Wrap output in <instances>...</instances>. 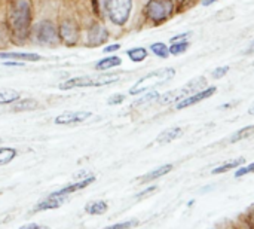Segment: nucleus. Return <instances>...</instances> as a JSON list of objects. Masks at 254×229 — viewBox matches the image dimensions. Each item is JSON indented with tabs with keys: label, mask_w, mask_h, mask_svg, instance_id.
<instances>
[{
	"label": "nucleus",
	"mask_w": 254,
	"mask_h": 229,
	"mask_svg": "<svg viewBox=\"0 0 254 229\" xmlns=\"http://www.w3.org/2000/svg\"><path fill=\"white\" fill-rule=\"evenodd\" d=\"M137 225H138V221H128V222L116 224V225H112V227H107L104 229H131L132 227H137Z\"/></svg>",
	"instance_id": "nucleus-29"
},
{
	"label": "nucleus",
	"mask_w": 254,
	"mask_h": 229,
	"mask_svg": "<svg viewBox=\"0 0 254 229\" xmlns=\"http://www.w3.org/2000/svg\"><path fill=\"white\" fill-rule=\"evenodd\" d=\"M249 113H250V115H253V116H254V103L252 104V106H250V109H249Z\"/></svg>",
	"instance_id": "nucleus-41"
},
{
	"label": "nucleus",
	"mask_w": 254,
	"mask_h": 229,
	"mask_svg": "<svg viewBox=\"0 0 254 229\" xmlns=\"http://www.w3.org/2000/svg\"><path fill=\"white\" fill-rule=\"evenodd\" d=\"M229 72V66H223V67H217L216 70H213L211 77L213 79H222L226 73Z\"/></svg>",
	"instance_id": "nucleus-31"
},
{
	"label": "nucleus",
	"mask_w": 254,
	"mask_h": 229,
	"mask_svg": "<svg viewBox=\"0 0 254 229\" xmlns=\"http://www.w3.org/2000/svg\"><path fill=\"white\" fill-rule=\"evenodd\" d=\"M91 112H64L61 115H58L54 122L57 125H76V124H80V122H85L88 118H91Z\"/></svg>",
	"instance_id": "nucleus-11"
},
{
	"label": "nucleus",
	"mask_w": 254,
	"mask_h": 229,
	"mask_svg": "<svg viewBox=\"0 0 254 229\" xmlns=\"http://www.w3.org/2000/svg\"><path fill=\"white\" fill-rule=\"evenodd\" d=\"M216 91H217L216 86H208V88H205V89H201V91H198V92H195V94H192V95H189V97L180 100V101L176 104V109L180 110V109L190 107V106H193V104H196V103H199V101H202V100L210 98L211 95H214Z\"/></svg>",
	"instance_id": "nucleus-10"
},
{
	"label": "nucleus",
	"mask_w": 254,
	"mask_h": 229,
	"mask_svg": "<svg viewBox=\"0 0 254 229\" xmlns=\"http://www.w3.org/2000/svg\"><path fill=\"white\" fill-rule=\"evenodd\" d=\"M208 85L207 79L204 76H199V77H193L192 80H189L186 85H183L182 88L179 89H173V91H167L165 94H159L158 97V103L165 106V104H171V103H179L180 100L204 89L205 86Z\"/></svg>",
	"instance_id": "nucleus-7"
},
{
	"label": "nucleus",
	"mask_w": 254,
	"mask_h": 229,
	"mask_svg": "<svg viewBox=\"0 0 254 229\" xmlns=\"http://www.w3.org/2000/svg\"><path fill=\"white\" fill-rule=\"evenodd\" d=\"M85 43L88 48H98L109 42L110 33L100 19H92L85 30Z\"/></svg>",
	"instance_id": "nucleus-9"
},
{
	"label": "nucleus",
	"mask_w": 254,
	"mask_h": 229,
	"mask_svg": "<svg viewBox=\"0 0 254 229\" xmlns=\"http://www.w3.org/2000/svg\"><path fill=\"white\" fill-rule=\"evenodd\" d=\"M0 60H16V61H42L43 57L33 52H4L0 51Z\"/></svg>",
	"instance_id": "nucleus-13"
},
{
	"label": "nucleus",
	"mask_w": 254,
	"mask_h": 229,
	"mask_svg": "<svg viewBox=\"0 0 254 229\" xmlns=\"http://www.w3.org/2000/svg\"><path fill=\"white\" fill-rule=\"evenodd\" d=\"M190 34H192L190 31H188V33H182V34H177V36L171 37L170 43H171V42H179V40H188V37H189Z\"/></svg>",
	"instance_id": "nucleus-34"
},
{
	"label": "nucleus",
	"mask_w": 254,
	"mask_h": 229,
	"mask_svg": "<svg viewBox=\"0 0 254 229\" xmlns=\"http://www.w3.org/2000/svg\"><path fill=\"white\" fill-rule=\"evenodd\" d=\"M132 0H106L104 1V15L106 18L118 27H124L131 16Z\"/></svg>",
	"instance_id": "nucleus-8"
},
{
	"label": "nucleus",
	"mask_w": 254,
	"mask_h": 229,
	"mask_svg": "<svg viewBox=\"0 0 254 229\" xmlns=\"http://www.w3.org/2000/svg\"><path fill=\"white\" fill-rule=\"evenodd\" d=\"M244 54H246V55L254 54V40H253V42H250V43H249V46H247V48L244 49Z\"/></svg>",
	"instance_id": "nucleus-38"
},
{
	"label": "nucleus",
	"mask_w": 254,
	"mask_h": 229,
	"mask_svg": "<svg viewBox=\"0 0 254 229\" xmlns=\"http://www.w3.org/2000/svg\"><path fill=\"white\" fill-rule=\"evenodd\" d=\"M150 51H152L156 57H159V58H168V55H170L168 46H167L165 43H162V42H155V43H152V45H150Z\"/></svg>",
	"instance_id": "nucleus-27"
},
{
	"label": "nucleus",
	"mask_w": 254,
	"mask_h": 229,
	"mask_svg": "<svg viewBox=\"0 0 254 229\" xmlns=\"http://www.w3.org/2000/svg\"><path fill=\"white\" fill-rule=\"evenodd\" d=\"M36 229H45V228H36Z\"/></svg>",
	"instance_id": "nucleus-42"
},
{
	"label": "nucleus",
	"mask_w": 254,
	"mask_h": 229,
	"mask_svg": "<svg viewBox=\"0 0 254 229\" xmlns=\"http://www.w3.org/2000/svg\"><path fill=\"white\" fill-rule=\"evenodd\" d=\"M176 13V3L173 0H147L143 7V16L152 25L167 22Z\"/></svg>",
	"instance_id": "nucleus-5"
},
{
	"label": "nucleus",
	"mask_w": 254,
	"mask_h": 229,
	"mask_svg": "<svg viewBox=\"0 0 254 229\" xmlns=\"http://www.w3.org/2000/svg\"><path fill=\"white\" fill-rule=\"evenodd\" d=\"M158 97H159V92L158 91H147V92H143V95L134 103V106L135 107H141V106H144V104H147V103H152V101H155V100H158Z\"/></svg>",
	"instance_id": "nucleus-26"
},
{
	"label": "nucleus",
	"mask_w": 254,
	"mask_h": 229,
	"mask_svg": "<svg viewBox=\"0 0 254 229\" xmlns=\"http://www.w3.org/2000/svg\"><path fill=\"white\" fill-rule=\"evenodd\" d=\"M3 66H6V67H25V64L22 61H16V60H4Z\"/></svg>",
	"instance_id": "nucleus-33"
},
{
	"label": "nucleus",
	"mask_w": 254,
	"mask_h": 229,
	"mask_svg": "<svg viewBox=\"0 0 254 229\" xmlns=\"http://www.w3.org/2000/svg\"><path fill=\"white\" fill-rule=\"evenodd\" d=\"M127 55H128V58L131 60V61H134V63H141V61H144L146 58H147V49L146 48H131V49H128L127 51Z\"/></svg>",
	"instance_id": "nucleus-22"
},
{
	"label": "nucleus",
	"mask_w": 254,
	"mask_h": 229,
	"mask_svg": "<svg viewBox=\"0 0 254 229\" xmlns=\"http://www.w3.org/2000/svg\"><path fill=\"white\" fill-rule=\"evenodd\" d=\"M39 107V101L34 98H19L18 101L12 103L10 106V112L13 113H19V112H30V110H36Z\"/></svg>",
	"instance_id": "nucleus-15"
},
{
	"label": "nucleus",
	"mask_w": 254,
	"mask_h": 229,
	"mask_svg": "<svg viewBox=\"0 0 254 229\" xmlns=\"http://www.w3.org/2000/svg\"><path fill=\"white\" fill-rule=\"evenodd\" d=\"M92 182H95V177H94V176H89V177H85V179H82V180H79V182H76V183H70V185H67V186H64V188H61V189L52 192L51 195L67 197V195H70V194H73V192H77V191L85 189V188L89 186Z\"/></svg>",
	"instance_id": "nucleus-12"
},
{
	"label": "nucleus",
	"mask_w": 254,
	"mask_h": 229,
	"mask_svg": "<svg viewBox=\"0 0 254 229\" xmlns=\"http://www.w3.org/2000/svg\"><path fill=\"white\" fill-rule=\"evenodd\" d=\"M153 191H156V186H150V188H147L146 191H143L141 194H138V195H137V198H143V197H146L147 194H152Z\"/></svg>",
	"instance_id": "nucleus-37"
},
{
	"label": "nucleus",
	"mask_w": 254,
	"mask_h": 229,
	"mask_svg": "<svg viewBox=\"0 0 254 229\" xmlns=\"http://www.w3.org/2000/svg\"><path fill=\"white\" fill-rule=\"evenodd\" d=\"M107 209H109L107 203H104V201H101V200H98V201H91V203H88V204L85 206V212H86L88 215H92V216L104 215V213L107 212Z\"/></svg>",
	"instance_id": "nucleus-19"
},
{
	"label": "nucleus",
	"mask_w": 254,
	"mask_h": 229,
	"mask_svg": "<svg viewBox=\"0 0 254 229\" xmlns=\"http://www.w3.org/2000/svg\"><path fill=\"white\" fill-rule=\"evenodd\" d=\"M121 64H122V60L118 55H109V57H104L95 63V70L97 72H107L110 69L119 67Z\"/></svg>",
	"instance_id": "nucleus-17"
},
{
	"label": "nucleus",
	"mask_w": 254,
	"mask_h": 229,
	"mask_svg": "<svg viewBox=\"0 0 254 229\" xmlns=\"http://www.w3.org/2000/svg\"><path fill=\"white\" fill-rule=\"evenodd\" d=\"M182 134H183V128H182V127H171V128H167L165 131H162V133L156 137V143H158V145L171 143L173 140L179 139Z\"/></svg>",
	"instance_id": "nucleus-16"
},
{
	"label": "nucleus",
	"mask_w": 254,
	"mask_h": 229,
	"mask_svg": "<svg viewBox=\"0 0 254 229\" xmlns=\"http://www.w3.org/2000/svg\"><path fill=\"white\" fill-rule=\"evenodd\" d=\"M58 24V34L61 45L64 46H76L82 39V24L79 16L71 9H63L57 18Z\"/></svg>",
	"instance_id": "nucleus-3"
},
{
	"label": "nucleus",
	"mask_w": 254,
	"mask_h": 229,
	"mask_svg": "<svg viewBox=\"0 0 254 229\" xmlns=\"http://www.w3.org/2000/svg\"><path fill=\"white\" fill-rule=\"evenodd\" d=\"M21 92L16 89H0V106L12 104L21 98Z\"/></svg>",
	"instance_id": "nucleus-20"
},
{
	"label": "nucleus",
	"mask_w": 254,
	"mask_h": 229,
	"mask_svg": "<svg viewBox=\"0 0 254 229\" xmlns=\"http://www.w3.org/2000/svg\"><path fill=\"white\" fill-rule=\"evenodd\" d=\"M171 170H173V164H165V165H161V167H158V168H155V170L149 171V173H147V174H144L143 177H140V182H141V183H149V182H153V180H156V179H159V177H162V176L168 174Z\"/></svg>",
	"instance_id": "nucleus-18"
},
{
	"label": "nucleus",
	"mask_w": 254,
	"mask_h": 229,
	"mask_svg": "<svg viewBox=\"0 0 254 229\" xmlns=\"http://www.w3.org/2000/svg\"><path fill=\"white\" fill-rule=\"evenodd\" d=\"M250 173H254V162L247 165V167H241L237 173H235V177H243L246 174H250Z\"/></svg>",
	"instance_id": "nucleus-32"
},
{
	"label": "nucleus",
	"mask_w": 254,
	"mask_h": 229,
	"mask_svg": "<svg viewBox=\"0 0 254 229\" xmlns=\"http://www.w3.org/2000/svg\"><path fill=\"white\" fill-rule=\"evenodd\" d=\"M247 222H249L250 228L254 229V206L250 207V210H249V213H247Z\"/></svg>",
	"instance_id": "nucleus-36"
},
{
	"label": "nucleus",
	"mask_w": 254,
	"mask_h": 229,
	"mask_svg": "<svg viewBox=\"0 0 254 229\" xmlns=\"http://www.w3.org/2000/svg\"><path fill=\"white\" fill-rule=\"evenodd\" d=\"M36 3L34 0H7L4 22L7 25L12 45L30 43V33L34 24Z\"/></svg>",
	"instance_id": "nucleus-1"
},
{
	"label": "nucleus",
	"mask_w": 254,
	"mask_h": 229,
	"mask_svg": "<svg viewBox=\"0 0 254 229\" xmlns=\"http://www.w3.org/2000/svg\"><path fill=\"white\" fill-rule=\"evenodd\" d=\"M199 0H177L176 3V12L182 13V12H186L192 7H195L198 4Z\"/></svg>",
	"instance_id": "nucleus-28"
},
{
	"label": "nucleus",
	"mask_w": 254,
	"mask_h": 229,
	"mask_svg": "<svg viewBox=\"0 0 254 229\" xmlns=\"http://www.w3.org/2000/svg\"><path fill=\"white\" fill-rule=\"evenodd\" d=\"M119 80L118 73H103L97 76H77V77H70L58 85L60 89L67 91L73 88H91V86H106L110 83H115Z\"/></svg>",
	"instance_id": "nucleus-6"
},
{
	"label": "nucleus",
	"mask_w": 254,
	"mask_h": 229,
	"mask_svg": "<svg viewBox=\"0 0 254 229\" xmlns=\"http://www.w3.org/2000/svg\"><path fill=\"white\" fill-rule=\"evenodd\" d=\"M189 46H190V42L189 40H179V42H171V45L168 46V49H170V54L171 55H180V54L186 52Z\"/></svg>",
	"instance_id": "nucleus-24"
},
{
	"label": "nucleus",
	"mask_w": 254,
	"mask_h": 229,
	"mask_svg": "<svg viewBox=\"0 0 254 229\" xmlns=\"http://www.w3.org/2000/svg\"><path fill=\"white\" fill-rule=\"evenodd\" d=\"M176 76V70L173 67H165V69H159L155 72L147 73L146 76L140 77L131 88H129V95H138L147 91H152L161 85L168 83L173 77Z\"/></svg>",
	"instance_id": "nucleus-4"
},
{
	"label": "nucleus",
	"mask_w": 254,
	"mask_h": 229,
	"mask_svg": "<svg viewBox=\"0 0 254 229\" xmlns=\"http://www.w3.org/2000/svg\"><path fill=\"white\" fill-rule=\"evenodd\" d=\"M30 43L42 48H58L61 45L58 24L54 18L45 16L34 21L30 33Z\"/></svg>",
	"instance_id": "nucleus-2"
},
{
	"label": "nucleus",
	"mask_w": 254,
	"mask_h": 229,
	"mask_svg": "<svg viewBox=\"0 0 254 229\" xmlns=\"http://www.w3.org/2000/svg\"><path fill=\"white\" fill-rule=\"evenodd\" d=\"M16 149L13 148H0V165H6L12 162L16 156Z\"/></svg>",
	"instance_id": "nucleus-25"
},
{
	"label": "nucleus",
	"mask_w": 254,
	"mask_h": 229,
	"mask_svg": "<svg viewBox=\"0 0 254 229\" xmlns=\"http://www.w3.org/2000/svg\"><path fill=\"white\" fill-rule=\"evenodd\" d=\"M121 49V43H113V45H107L106 48H104V52L106 54H112V52H116V51H119Z\"/></svg>",
	"instance_id": "nucleus-35"
},
{
	"label": "nucleus",
	"mask_w": 254,
	"mask_h": 229,
	"mask_svg": "<svg viewBox=\"0 0 254 229\" xmlns=\"http://www.w3.org/2000/svg\"><path fill=\"white\" fill-rule=\"evenodd\" d=\"M36 228H39L36 224H30V225H27V227H22L21 229H36Z\"/></svg>",
	"instance_id": "nucleus-40"
},
{
	"label": "nucleus",
	"mask_w": 254,
	"mask_h": 229,
	"mask_svg": "<svg viewBox=\"0 0 254 229\" xmlns=\"http://www.w3.org/2000/svg\"><path fill=\"white\" fill-rule=\"evenodd\" d=\"M67 197H57V195H49L46 200H43L42 203H39L34 207V212H45V210H54V209H60L64 203H65Z\"/></svg>",
	"instance_id": "nucleus-14"
},
{
	"label": "nucleus",
	"mask_w": 254,
	"mask_h": 229,
	"mask_svg": "<svg viewBox=\"0 0 254 229\" xmlns=\"http://www.w3.org/2000/svg\"><path fill=\"white\" fill-rule=\"evenodd\" d=\"M252 136H254V125L244 127V128L238 130L235 134H232L231 143H238V142H241V140H244V139H249V137H252Z\"/></svg>",
	"instance_id": "nucleus-23"
},
{
	"label": "nucleus",
	"mask_w": 254,
	"mask_h": 229,
	"mask_svg": "<svg viewBox=\"0 0 254 229\" xmlns=\"http://www.w3.org/2000/svg\"><path fill=\"white\" fill-rule=\"evenodd\" d=\"M244 162H246V159H244V158H238V159H234V161H228V162H225V164H222V165L216 167V168L211 171V174H222V173L231 171V170H234V168H237V167L243 165Z\"/></svg>",
	"instance_id": "nucleus-21"
},
{
	"label": "nucleus",
	"mask_w": 254,
	"mask_h": 229,
	"mask_svg": "<svg viewBox=\"0 0 254 229\" xmlns=\"http://www.w3.org/2000/svg\"><path fill=\"white\" fill-rule=\"evenodd\" d=\"M214 1H217V0H202V4H204V6H210V4H213Z\"/></svg>",
	"instance_id": "nucleus-39"
},
{
	"label": "nucleus",
	"mask_w": 254,
	"mask_h": 229,
	"mask_svg": "<svg viewBox=\"0 0 254 229\" xmlns=\"http://www.w3.org/2000/svg\"><path fill=\"white\" fill-rule=\"evenodd\" d=\"M125 101V95L124 94H113V95H110L109 98H107V104H110V106H116V104H121V103H124Z\"/></svg>",
	"instance_id": "nucleus-30"
}]
</instances>
